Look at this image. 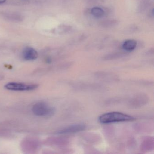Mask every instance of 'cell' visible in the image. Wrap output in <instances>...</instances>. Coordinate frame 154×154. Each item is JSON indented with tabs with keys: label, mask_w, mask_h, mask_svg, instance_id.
I'll return each mask as SVG.
<instances>
[{
	"label": "cell",
	"mask_w": 154,
	"mask_h": 154,
	"mask_svg": "<svg viewBox=\"0 0 154 154\" xmlns=\"http://www.w3.org/2000/svg\"><path fill=\"white\" fill-rule=\"evenodd\" d=\"M6 1V0H0V4H2L4 3Z\"/></svg>",
	"instance_id": "9"
},
{
	"label": "cell",
	"mask_w": 154,
	"mask_h": 154,
	"mask_svg": "<svg viewBox=\"0 0 154 154\" xmlns=\"http://www.w3.org/2000/svg\"><path fill=\"white\" fill-rule=\"evenodd\" d=\"M135 119V118L132 116L118 112L104 113L99 118V122L103 124L131 121Z\"/></svg>",
	"instance_id": "1"
},
{
	"label": "cell",
	"mask_w": 154,
	"mask_h": 154,
	"mask_svg": "<svg viewBox=\"0 0 154 154\" xmlns=\"http://www.w3.org/2000/svg\"><path fill=\"white\" fill-rule=\"evenodd\" d=\"M5 88L8 90L19 91H30L35 90L38 87L36 84H26L17 82H10L5 85Z\"/></svg>",
	"instance_id": "3"
},
{
	"label": "cell",
	"mask_w": 154,
	"mask_h": 154,
	"mask_svg": "<svg viewBox=\"0 0 154 154\" xmlns=\"http://www.w3.org/2000/svg\"><path fill=\"white\" fill-rule=\"evenodd\" d=\"M119 24L118 21L116 20H106L102 21L100 23V26L104 28H110L116 26Z\"/></svg>",
	"instance_id": "7"
},
{
	"label": "cell",
	"mask_w": 154,
	"mask_h": 154,
	"mask_svg": "<svg viewBox=\"0 0 154 154\" xmlns=\"http://www.w3.org/2000/svg\"><path fill=\"white\" fill-rule=\"evenodd\" d=\"M32 111L35 115L43 117H51L55 112L54 108L44 102L35 103L32 107Z\"/></svg>",
	"instance_id": "2"
},
{
	"label": "cell",
	"mask_w": 154,
	"mask_h": 154,
	"mask_svg": "<svg viewBox=\"0 0 154 154\" xmlns=\"http://www.w3.org/2000/svg\"><path fill=\"white\" fill-rule=\"evenodd\" d=\"M23 57L27 61L35 60L38 57V52L31 47H27L23 50Z\"/></svg>",
	"instance_id": "5"
},
{
	"label": "cell",
	"mask_w": 154,
	"mask_h": 154,
	"mask_svg": "<svg viewBox=\"0 0 154 154\" xmlns=\"http://www.w3.org/2000/svg\"><path fill=\"white\" fill-rule=\"evenodd\" d=\"M137 42L136 40L129 39L126 40L122 45V48L124 50L128 52L133 51L137 47Z\"/></svg>",
	"instance_id": "6"
},
{
	"label": "cell",
	"mask_w": 154,
	"mask_h": 154,
	"mask_svg": "<svg viewBox=\"0 0 154 154\" xmlns=\"http://www.w3.org/2000/svg\"><path fill=\"white\" fill-rule=\"evenodd\" d=\"M92 15L97 18L102 17L104 15V11L101 8L99 7H94L91 11Z\"/></svg>",
	"instance_id": "8"
},
{
	"label": "cell",
	"mask_w": 154,
	"mask_h": 154,
	"mask_svg": "<svg viewBox=\"0 0 154 154\" xmlns=\"http://www.w3.org/2000/svg\"><path fill=\"white\" fill-rule=\"evenodd\" d=\"M85 129V126L84 124H78L71 125L67 128L63 129L58 131V134H69L82 131Z\"/></svg>",
	"instance_id": "4"
}]
</instances>
